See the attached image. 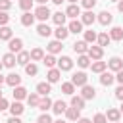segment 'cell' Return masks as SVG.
<instances>
[{
  "instance_id": "f5cc1de1",
  "label": "cell",
  "mask_w": 123,
  "mask_h": 123,
  "mask_svg": "<svg viewBox=\"0 0 123 123\" xmlns=\"http://www.w3.org/2000/svg\"><path fill=\"white\" fill-rule=\"evenodd\" d=\"M77 123H92V119H88V117H81Z\"/></svg>"
},
{
  "instance_id": "e0dca14e",
  "label": "cell",
  "mask_w": 123,
  "mask_h": 123,
  "mask_svg": "<svg viewBox=\"0 0 123 123\" xmlns=\"http://www.w3.org/2000/svg\"><path fill=\"white\" fill-rule=\"evenodd\" d=\"M106 117H108V121H111V123H117V121L121 119V111H119L117 108H108V111H106Z\"/></svg>"
},
{
  "instance_id": "1f68e13d",
  "label": "cell",
  "mask_w": 123,
  "mask_h": 123,
  "mask_svg": "<svg viewBox=\"0 0 123 123\" xmlns=\"http://www.w3.org/2000/svg\"><path fill=\"white\" fill-rule=\"evenodd\" d=\"M52 106H54V102H52L48 96H42V98H40V104H38V110H42V111L46 113L48 110H52Z\"/></svg>"
},
{
  "instance_id": "6f0895ef",
  "label": "cell",
  "mask_w": 123,
  "mask_h": 123,
  "mask_svg": "<svg viewBox=\"0 0 123 123\" xmlns=\"http://www.w3.org/2000/svg\"><path fill=\"white\" fill-rule=\"evenodd\" d=\"M52 2H54V4H56V6H60V4H62V2H63V0H52Z\"/></svg>"
},
{
  "instance_id": "d590c367",
  "label": "cell",
  "mask_w": 123,
  "mask_h": 123,
  "mask_svg": "<svg viewBox=\"0 0 123 123\" xmlns=\"http://www.w3.org/2000/svg\"><path fill=\"white\" fill-rule=\"evenodd\" d=\"M90 63H92V60H90L86 54H81V56L77 58V65H79V67H83V69H85V67H88Z\"/></svg>"
},
{
  "instance_id": "94428289",
  "label": "cell",
  "mask_w": 123,
  "mask_h": 123,
  "mask_svg": "<svg viewBox=\"0 0 123 123\" xmlns=\"http://www.w3.org/2000/svg\"><path fill=\"white\" fill-rule=\"evenodd\" d=\"M2 67H4V63H2V62H0V71H2Z\"/></svg>"
},
{
  "instance_id": "f546056e",
  "label": "cell",
  "mask_w": 123,
  "mask_h": 123,
  "mask_svg": "<svg viewBox=\"0 0 123 123\" xmlns=\"http://www.w3.org/2000/svg\"><path fill=\"white\" fill-rule=\"evenodd\" d=\"M42 63H44L48 69H52V67H58V60L54 58V54H46V56L42 58Z\"/></svg>"
},
{
  "instance_id": "484cf974",
  "label": "cell",
  "mask_w": 123,
  "mask_h": 123,
  "mask_svg": "<svg viewBox=\"0 0 123 123\" xmlns=\"http://www.w3.org/2000/svg\"><path fill=\"white\" fill-rule=\"evenodd\" d=\"M15 58H17V63H19V65H27V63H31V52L21 50Z\"/></svg>"
},
{
  "instance_id": "f35d334b",
  "label": "cell",
  "mask_w": 123,
  "mask_h": 123,
  "mask_svg": "<svg viewBox=\"0 0 123 123\" xmlns=\"http://www.w3.org/2000/svg\"><path fill=\"white\" fill-rule=\"evenodd\" d=\"M110 42H111L110 33H100V35H98V46H102V48H104V46H108Z\"/></svg>"
},
{
  "instance_id": "4316f807",
  "label": "cell",
  "mask_w": 123,
  "mask_h": 123,
  "mask_svg": "<svg viewBox=\"0 0 123 123\" xmlns=\"http://www.w3.org/2000/svg\"><path fill=\"white\" fill-rule=\"evenodd\" d=\"M90 67H92V71H94V73H104V71L108 69V62L98 60V62H92V63H90Z\"/></svg>"
},
{
  "instance_id": "ee69618b",
  "label": "cell",
  "mask_w": 123,
  "mask_h": 123,
  "mask_svg": "<svg viewBox=\"0 0 123 123\" xmlns=\"http://www.w3.org/2000/svg\"><path fill=\"white\" fill-rule=\"evenodd\" d=\"M81 6H83L85 10H92V8L96 6V0H81Z\"/></svg>"
},
{
  "instance_id": "83f0119b",
  "label": "cell",
  "mask_w": 123,
  "mask_h": 123,
  "mask_svg": "<svg viewBox=\"0 0 123 123\" xmlns=\"http://www.w3.org/2000/svg\"><path fill=\"white\" fill-rule=\"evenodd\" d=\"M29 94H27V88L25 86H15L13 88V100H17V102H21L23 98H27Z\"/></svg>"
},
{
  "instance_id": "ac0fdd59",
  "label": "cell",
  "mask_w": 123,
  "mask_h": 123,
  "mask_svg": "<svg viewBox=\"0 0 123 123\" xmlns=\"http://www.w3.org/2000/svg\"><path fill=\"white\" fill-rule=\"evenodd\" d=\"M2 63H4V67H13V65L17 63V58H15V54H12V52L4 54V56H2Z\"/></svg>"
},
{
  "instance_id": "8d00e7d4",
  "label": "cell",
  "mask_w": 123,
  "mask_h": 123,
  "mask_svg": "<svg viewBox=\"0 0 123 123\" xmlns=\"http://www.w3.org/2000/svg\"><path fill=\"white\" fill-rule=\"evenodd\" d=\"M110 38H111V40H121V38H123V29H121V27H111Z\"/></svg>"
},
{
  "instance_id": "9f6ffc18",
  "label": "cell",
  "mask_w": 123,
  "mask_h": 123,
  "mask_svg": "<svg viewBox=\"0 0 123 123\" xmlns=\"http://www.w3.org/2000/svg\"><path fill=\"white\" fill-rule=\"evenodd\" d=\"M35 2H38L40 6H46V2H48V0H35Z\"/></svg>"
},
{
  "instance_id": "f1b7e54d",
  "label": "cell",
  "mask_w": 123,
  "mask_h": 123,
  "mask_svg": "<svg viewBox=\"0 0 123 123\" xmlns=\"http://www.w3.org/2000/svg\"><path fill=\"white\" fill-rule=\"evenodd\" d=\"M40 94L38 92H31L29 96H27V104L31 106V108H38V104H40Z\"/></svg>"
},
{
  "instance_id": "60d3db41",
  "label": "cell",
  "mask_w": 123,
  "mask_h": 123,
  "mask_svg": "<svg viewBox=\"0 0 123 123\" xmlns=\"http://www.w3.org/2000/svg\"><path fill=\"white\" fill-rule=\"evenodd\" d=\"M25 73H27L29 77H35V75L38 73V67H37V65L31 62V63H27V65H25Z\"/></svg>"
},
{
  "instance_id": "db71d44e",
  "label": "cell",
  "mask_w": 123,
  "mask_h": 123,
  "mask_svg": "<svg viewBox=\"0 0 123 123\" xmlns=\"http://www.w3.org/2000/svg\"><path fill=\"white\" fill-rule=\"evenodd\" d=\"M117 10L123 13V0H119V2H117Z\"/></svg>"
},
{
  "instance_id": "7a4b0ae2",
  "label": "cell",
  "mask_w": 123,
  "mask_h": 123,
  "mask_svg": "<svg viewBox=\"0 0 123 123\" xmlns=\"http://www.w3.org/2000/svg\"><path fill=\"white\" fill-rule=\"evenodd\" d=\"M35 17L38 19V21H46L48 17H52V13H50V10H48V6H38L37 10H35Z\"/></svg>"
},
{
  "instance_id": "cb8c5ba5",
  "label": "cell",
  "mask_w": 123,
  "mask_h": 123,
  "mask_svg": "<svg viewBox=\"0 0 123 123\" xmlns=\"http://www.w3.org/2000/svg\"><path fill=\"white\" fill-rule=\"evenodd\" d=\"M35 19H37V17H35V13L25 12V13L21 15V25H23V27H31V25L35 23Z\"/></svg>"
},
{
  "instance_id": "d6986e66",
  "label": "cell",
  "mask_w": 123,
  "mask_h": 123,
  "mask_svg": "<svg viewBox=\"0 0 123 123\" xmlns=\"http://www.w3.org/2000/svg\"><path fill=\"white\" fill-rule=\"evenodd\" d=\"M37 92H38L40 96H48V94L52 92V85H50L48 81H44V83H38V85H37Z\"/></svg>"
},
{
  "instance_id": "ffe728a7",
  "label": "cell",
  "mask_w": 123,
  "mask_h": 123,
  "mask_svg": "<svg viewBox=\"0 0 123 123\" xmlns=\"http://www.w3.org/2000/svg\"><path fill=\"white\" fill-rule=\"evenodd\" d=\"M67 29H69V33H75V35L83 33V23H81V19H71V23L67 25Z\"/></svg>"
},
{
  "instance_id": "7c38bea8",
  "label": "cell",
  "mask_w": 123,
  "mask_h": 123,
  "mask_svg": "<svg viewBox=\"0 0 123 123\" xmlns=\"http://www.w3.org/2000/svg\"><path fill=\"white\" fill-rule=\"evenodd\" d=\"M54 35H56V40H62V42H63V40L69 37V29H67L65 25H60V27H56Z\"/></svg>"
},
{
  "instance_id": "7402d4cb",
  "label": "cell",
  "mask_w": 123,
  "mask_h": 123,
  "mask_svg": "<svg viewBox=\"0 0 123 123\" xmlns=\"http://www.w3.org/2000/svg\"><path fill=\"white\" fill-rule=\"evenodd\" d=\"M23 111H25V108H23V104H21V102H17V100H15L13 104H10V113H12V115L19 117Z\"/></svg>"
},
{
  "instance_id": "d6a6232c",
  "label": "cell",
  "mask_w": 123,
  "mask_h": 123,
  "mask_svg": "<svg viewBox=\"0 0 123 123\" xmlns=\"http://www.w3.org/2000/svg\"><path fill=\"white\" fill-rule=\"evenodd\" d=\"M37 33H38V37L46 38V37H50V35H52V29H50L46 23H40V25L37 27Z\"/></svg>"
},
{
  "instance_id": "3957f363",
  "label": "cell",
  "mask_w": 123,
  "mask_h": 123,
  "mask_svg": "<svg viewBox=\"0 0 123 123\" xmlns=\"http://www.w3.org/2000/svg\"><path fill=\"white\" fill-rule=\"evenodd\" d=\"M86 56H88L92 62H98V60H102V56H104V48H102V46H90L88 52H86Z\"/></svg>"
},
{
  "instance_id": "ba28073f",
  "label": "cell",
  "mask_w": 123,
  "mask_h": 123,
  "mask_svg": "<svg viewBox=\"0 0 123 123\" xmlns=\"http://www.w3.org/2000/svg\"><path fill=\"white\" fill-rule=\"evenodd\" d=\"M60 77H62V71H60L58 67H52V69H48V73H46V81H48L50 85L58 83V81H60Z\"/></svg>"
},
{
  "instance_id": "c3c4849f",
  "label": "cell",
  "mask_w": 123,
  "mask_h": 123,
  "mask_svg": "<svg viewBox=\"0 0 123 123\" xmlns=\"http://www.w3.org/2000/svg\"><path fill=\"white\" fill-rule=\"evenodd\" d=\"M4 110H10V102L2 96V98H0V111H4Z\"/></svg>"
},
{
  "instance_id": "91938a15",
  "label": "cell",
  "mask_w": 123,
  "mask_h": 123,
  "mask_svg": "<svg viewBox=\"0 0 123 123\" xmlns=\"http://www.w3.org/2000/svg\"><path fill=\"white\" fill-rule=\"evenodd\" d=\"M67 2H69V4H77L79 0H67Z\"/></svg>"
},
{
  "instance_id": "603a6c76",
  "label": "cell",
  "mask_w": 123,
  "mask_h": 123,
  "mask_svg": "<svg viewBox=\"0 0 123 123\" xmlns=\"http://www.w3.org/2000/svg\"><path fill=\"white\" fill-rule=\"evenodd\" d=\"M65 117L69 119V121H79L81 119V110H77V108H67V111H65Z\"/></svg>"
},
{
  "instance_id": "ab89813d",
  "label": "cell",
  "mask_w": 123,
  "mask_h": 123,
  "mask_svg": "<svg viewBox=\"0 0 123 123\" xmlns=\"http://www.w3.org/2000/svg\"><path fill=\"white\" fill-rule=\"evenodd\" d=\"M62 92H63V94H69V96H73V92H75V85H73L71 81H67V83H62Z\"/></svg>"
},
{
  "instance_id": "836d02e7",
  "label": "cell",
  "mask_w": 123,
  "mask_h": 123,
  "mask_svg": "<svg viewBox=\"0 0 123 123\" xmlns=\"http://www.w3.org/2000/svg\"><path fill=\"white\" fill-rule=\"evenodd\" d=\"M52 19H54V23L60 27V25H63V23H65L67 15H65V12H56V13H52Z\"/></svg>"
},
{
  "instance_id": "7bdbcfd3",
  "label": "cell",
  "mask_w": 123,
  "mask_h": 123,
  "mask_svg": "<svg viewBox=\"0 0 123 123\" xmlns=\"http://www.w3.org/2000/svg\"><path fill=\"white\" fill-rule=\"evenodd\" d=\"M92 123H108V117H106V113H96V115L92 117Z\"/></svg>"
},
{
  "instance_id": "e575fe53",
  "label": "cell",
  "mask_w": 123,
  "mask_h": 123,
  "mask_svg": "<svg viewBox=\"0 0 123 123\" xmlns=\"http://www.w3.org/2000/svg\"><path fill=\"white\" fill-rule=\"evenodd\" d=\"M12 35H13V33H12V29H10L8 25H6V27H0V40H8V42H10V40L13 38Z\"/></svg>"
},
{
  "instance_id": "8992f818",
  "label": "cell",
  "mask_w": 123,
  "mask_h": 123,
  "mask_svg": "<svg viewBox=\"0 0 123 123\" xmlns=\"http://www.w3.org/2000/svg\"><path fill=\"white\" fill-rule=\"evenodd\" d=\"M108 69L110 71H121L123 69V60L121 58H117V56H113V58H110V62H108Z\"/></svg>"
},
{
  "instance_id": "277c9868",
  "label": "cell",
  "mask_w": 123,
  "mask_h": 123,
  "mask_svg": "<svg viewBox=\"0 0 123 123\" xmlns=\"http://www.w3.org/2000/svg\"><path fill=\"white\" fill-rule=\"evenodd\" d=\"M71 67H73V60L69 56H62L58 60V69L60 71H71Z\"/></svg>"
},
{
  "instance_id": "680465c9",
  "label": "cell",
  "mask_w": 123,
  "mask_h": 123,
  "mask_svg": "<svg viewBox=\"0 0 123 123\" xmlns=\"http://www.w3.org/2000/svg\"><path fill=\"white\" fill-rule=\"evenodd\" d=\"M54 123H67V121H63V119H56Z\"/></svg>"
},
{
  "instance_id": "681fc988",
  "label": "cell",
  "mask_w": 123,
  "mask_h": 123,
  "mask_svg": "<svg viewBox=\"0 0 123 123\" xmlns=\"http://www.w3.org/2000/svg\"><path fill=\"white\" fill-rule=\"evenodd\" d=\"M115 98H117V100H121V102H123V85H119V86H117V88H115Z\"/></svg>"
},
{
  "instance_id": "03108f58",
  "label": "cell",
  "mask_w": 123,
  "mask_h": 123,
  "mask_svg": "<svg viewBox=\"0 0 123 123\" xmlns=\"http://www.w3.org/2000/svg\"><path fill=\"white\" fill-rule=\"evenodd\" d=\"M117 123H119V121H117Z\"/></svg>"
},
{
  "instance_id": "2e32d148",
  "label": "cell",
  "mask_w": 123,
  "mask_h": 123,
  "mask_svg": "<svg viewBox=\"0 0 123 123\" xmlns=\"http://www.w3.org/2000/svg\"><path fill=\"white\" fill-rule=\"evenodd\" d=\"M67 108H69V106H67L63 100H56V102H54V106H52V111H54L56 115H62V113H65V111H67Z\"/></svg>"
},
{
  "instance_id": "6da1fadb",
  "label": "cell",
  "mask_w": 123,
  "mask_h": 123,
  "mask_svg": "<svg viewBox=\"0 0 123 123\" xmlns=\"http://www.w3.org/2000/svg\"><path fill=\"white\" fill-rule=\"evenodd\" d=\"M71 83L75 86H85V85H88V75L85 71H77V73L71 75Z\"/></svg>"
},
{
  "instance_id": "44dd1931",
  "label": "cell",
  "mask_w": 123,
  "mask_h": 123,
  "mask_svg": "<svg viewBox=\"0 0 123 123\" xmlns=\"http://www.w3.org/2000/svg\"><path fill=\"white\" fill-rule=\"evenodd\" d=\"M62 40H52V42H48V46H46V50H48V54H60L62 52Z\"/></svg>"
},
{
  "instance_id": "30bf717a",
  "label": "cell",
  "mask_w": 123,
  "mask_h": 123,
  "mask_svg": "<svg viewBox=\"0 0 123 123\" xmlns=\"http://www.w3.org/2000/svg\"><path fill=\"white\" fill-rule=\"evenodd\" d=\"M94 21H96V13L92 10H86L85 13H81V23L83 25H92Z\"/></svg>"
},
{
  "instance_id": "4fadbf2b",
  "label": "cell",
  "mask_w": 123,
  "mask_h": 123,
  "mask_svg": "<svg viewBox=\"0 0 123 123\" xmlns=\"http://www.w3.org/2000/svg\"><path fill=\"white\" fill-rule=\"evenodd\" d=\"M88 48H90V46H88V42H85V40H77V42L73 44V52L79 54V56H81V54H86Z\"/></svg>"
},
{
  "instance_id": "6125c7cd",
  "label": "cell",
  "mask_w": 123,
  "mask_h": 123,
  "mask_svg": "<svg viewBox=\"0 0 123 123\" xmlns=\"http://www.w3.org/2000/svg\"><path fill=\"white\" fill-rule=\"evenodd\" d=\"M119 111H121V113H123V104H121V108H119Z\"/></svg>"
},
{
  "instance_id": "5b68a950",
  "label": "cell",
  "mask_w": 123,
  "mask_h": 123,
  "mask_svg": "<svg viewBox=\"0 0 123 123\" xmlns=\"http://www.w3.org/2000/svg\"><path fill=\"white\" fill-rule=\"evenodd\" d=\"M96 21H98L100 25H110V23L113 21V15H111V12L104 10V12H100V13L96 15Z\"/></svg>"
},
{
  "instance_id": "816d5d0a",
  "label": "cell",
  "mask_w": 123,
  "mask_h": 123,
  "mask_svg": "<svg viewBox=\"0 0 123 123\" xmlns=\"http://www.w3.org/2000/svg\"><path fill=\"white\" fill-rule=\"evenodd\" d=\"M6 123H21V119H19V117H15V115H12V117H10Z\"/></svg>"
},
{
  "instance_id": "b9f144b4",
  "label": "cell",
  "mask_w": 123,
  "mask_h": 123,
  "mask_svg": "<svg viewBox=\"0 0 123 123\" xmlns=\"http://www.w3.org/2000/svg\"><path fill=\"white\" fill-rule=\"evenodd\" d=\"M33 2H35V0H19V8H21L23 12H29V10L33 8Z\"/></svg>"
},
{
  "instance_id": "7dc6e473",
  "label": "cell",
  "mask_w": 123,
  "mask_h": 123,
  "mask_svg": "<svg viewBox=\"0 0 123 123\" xmlns=\"http://www.w3.org/2000/svg\"><path fill=\"white\" fill-rule=\"evenodd\" d=\"M12 8V0H0V12H8Z\"/></svg>"
},
{
  "instance_id": "9c48e42d",
  "label": "cell",
  "mask_w": 123,
  "mask_h": 123,
  "mask_svg": "<svg viewBox=\"0 0 123 123\" xmlns=\"http://www.w3.org/2000/svg\"><path fill=\"white\" fill-rule=\"evenodd\" d=\"M65 15L71 17V19H77V17L81 15V6H79V4H69L67 10H65Z\"/></svg>"
},
{
  "instance_id": "f907efd6",
  "label": "cell",
  "mask_w": 123,
  "mask_h": 123,
  "mask_svg": "<svg viewBox=\"0 0 123 123\" xmlns=\"http://www.w3.org/2000/svg\"><path fill=\"white\" fill-rule=\"evenodd\" d=\"M115 81H117V83H119V85H123V69H121V71H117V73H115Z\"/></svg>"
},
{
  "instance_id": "be15d7a7",
  "label": "cell",
  "mask_w": 123,
  "mask_h": 123,
  "mask_svg": "<svg viewBox=\"0 0 123 123\" xmlns=\"http://www.w3.org/2000/svg\"><path fill=\"white\" fill-rule=\"evenodd\" d=\"M111 2H119V0H111Z\"/></svg>"
},
{
  "instance_id": "bcb514c9",
  "label": "cell",
  "mask_w": 123,
  "mask_h": 123,
  "mask_svg": "<svg viewBox=\"0 0 123 123\" xmlns=\"http://www.w3.org/2000/svg\"><path fill=\"white\" fill-rule=\"evenodd\" d=\"M37 123H54V121H52V117H50L48 113H42V115H38Z\"/></svg>"
},
{
  "instance_id": "9a60e30c",
  "label": "cell",
  "mask_w": 123,
  "mask_h": 123,
  "mask_svg": "<svg viewBox=\"0 0 123 123\" xmlns=\"http://www.w3.org/2000/svg\"><path fill=\"white\" fill-rule=\"evenodd\" d=\"M81 96H83L85 100H92V98L96 96V90H94V86H90V85H85V86H81Z\"/></svg>"
},
{
  "instance_id": "74e56055",
  "label": "cell",
  "mask_w": 123,
  "mask_h": 123,
  "mask_svg": "<svg viewBox=\"0 0 123 123\" xmlns=\"http://www.w3.org/2000/svg\"><path fill=\"white\" fill-rule=\"evenodd\" d=\"M83 33H85V38H83L85 42H88V44H92L94 40H98V35H96V33L92 31V29H88V31H83Z\"/></svg>"
},
{
  "instance_id": "f6af8a7d",
  "label": "cell",
  "mask_w": 123,
  "mask_h": 123,
  "mask_svg": "<svg viewBox=\"0 0 123 123\" xmlns=\"http://www.w3.org/2000/svg\"><path fill=\"white\" fill-rule=\"evenodd\" d=\"M8 21H10V15H8L6 12H0V27H6Z\"/></svg>"
},
{
  "instance_id": "8fae6325",
  "label": "cell",
  "mask_w": 123,
  "mask_h": 123,
  "mask_svg": "<svg viewBox=\"0 0 123 123\" xmlns=\"http://www.w3.org/2000/svg\"><path fill=\"white\" fill-rule=\"evenodd\" d=\"M6 85H10V86H21V75L19 73H10V75H6Z\"/></svg>"
},
{
  "instance_id": "e7e4bbea",
  "label": "cell",
  "mask_w": 123,
  "mask_h": 123,
  "mask_svg": "<svg viewBox=\"0 0 123 123\" xmlns=\"http://www.w3.org/2000/svg\"><path fill=\"white\" fill-rule=\"evenodd\" d=\"M0 98H2V90H0Z\"/></svg>"
},
{
  "instance_id": "11a10c76",
  "label": "cell",
  "mask_w": 123,
  "mask_h": 123,
  "mask_svg": "<svg viewBox=\"0 0 123 123\" xmlns=\"http://www.w3.org/2000/svg\"><path fill=\"white\" fill-rule=\"evenodd\" d=\"M4 83H6V77H4V75H2V73H0V86H2V85H4Z\"/></svg>"
},
{
  "instance_id": "4dcf8cb0",
  "label": "cell",
  "mask_w": 123,
  "mask_h": 123,
  "mask_svg": "<svg viewBox=\"0 0 123 123\" xmlns=\"http://www.w3.org/2000/svg\"><path fill=\"white\" fill-rule=\"evenodd\" d=\"M85 102H86V100H85L81 94H77V96L73 94V96H71V106L77 108V110H83V108H85Z\"/></svg>"
},
{
  "instance_id": "5bb4252c",
  "label": "cell",
  "mask_w": 123,
  "mask_h": 123,
  "mask_svg": "<svg viewBox=\"0 0 123 123\" xmlns=\"http://www.w3.org/2000/svg\"><path fill=\"white\" fill-rule=\"evenodd\" d=\"M113 81H115V75H113L111 71H104V73H100V83H102L104 86L113 85Z\"/></svg>"
},
{
  "instance_id": "d4e9b609",
  "label": "cell",
  "mask_w": 123,
  "mask_h": 123,
  "mask_svg": "<svg viewBox=\"0 0 123 123\" xmlns=\"http://www.w3.org/2000/svg\"><path fill=\"white\" fill-rule=\"evenodd\" d=\"M44 56H46V54H44V50H42L40 46H37V48L31 50V62H42Z\"/></svg>"
},
{
  "instance_id": "52a82bcc",
  "label": "cell",
  "mask_w": 123,
  "mask_h": 123,
  "mask_svg": "<svg viewBox=\"0 0 123 123\" xmlns=\"http://www.w3.org/2000/svg\"><path fill=\"white\" fill-rule=\"evenodd\" d=\"M8 48H10L12 54H19V52L23 50V40H21V38H12V40L8 42Z\"/></svg>"
}]
</instances>
